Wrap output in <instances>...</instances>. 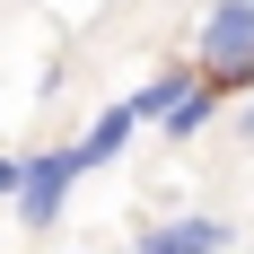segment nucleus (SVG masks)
Instances as JSON below:
<instances>
[{
  "label": "nucleus",
  "instance_id": "3",
  "mask_svg": "<svg viewBox=\"0 0 254 254\" xmlns=\"http://www.w3.org/2000/svg\"><path fill=\"white\" fill-rule=\"evenodd\" d=\"M131 131H140V114H131V105H105L97 123H88V140H70V167L88 176V167H105V158H123Z\"/></svg>",
  "mask_w": 254,
  "mask_h": 254
},
{
  "label": "nucleus",
  "instance_id": "8",
  "mask_svg": "<svg viewBox=\"0 0 254 254\" xmlns=\"http://www.w3.org/2000/svg\"><path fill=\"white\" fill-rule=\"evenodd\" d=\"M0 193H18V158H0Z\"/></svg>",
  "mask_w": 254,
  "mask_h": 254
},
{
  "label": "nucleus",
  "instance_id": "4",
  "mask_svg": "<svg viewBox=\"0 0 254 254\" xmlns=\"http://www.w3.org/2000/svg\"><path fill=\"white\" fill-rule=\"evenodd\" d=\"M219 246H228V219H167L140 237V254H219Z\"/></svg>",
  "mask_w": 254,
  "mask_h": 254
},
{
  "label": "nucleus",
  "instance_id": "7",
  "mask_svg": "<svg viewBox=\"0 0 254 254\" xmlns=\"http://www.w3.org/2000/svg\"><path fill=\"white\" fill-rule=\"evenodd\" d=\"M237 131H246V140H254V88H246V105H237Z\"/></svg>",
  "mask_w": 254,
  "mask_h": 254
},
{
  "label": "nucleus",
  "instance_id": "6",
  "mask_svg": "<svg viewBox=\"0 0 254 254\" xmlns=\"http://www.w3.org/2000/svg\"><path fill=\"white\" fill-rule=\"evenodd\" d=\"M193 79H202V70H158L149 88H140V97H123V105H131V114H140V123H158V114H167V105H176L184 88H193Z\"/></svg>",
  "mask_w": 254,
  "mask_h": 254
},
{
  "label": "nucleus",
  "instance_id": "1",
  "mask_svg": "<svg viewBox=\"0 0 254 254\" xmlns=\"http://www.w3.org/2000/svg\"><path fill=\"white\" fill-rule=\"evenodd\" d=\"M193 70L219 97H246L254 88V0H210L202 9V26H193Z\"/></svg>",
  "mask_w": 254,
  "mask_h": 254
},
{
  "label": "nucleus",
  "instance_id": "2",
  "mask_svg": "<svg viewBox=\"0 0 254 254\" xmlns=\"http://www.w3.org/2000/svg\"><path fill=\"white\" fill-rule=\"evenodd\" d=\"M70 184H79V167H70V149H44V158H18V219L26 228H53L62 210H70Z\"/></svg>",
  "mask_w": 254,
  "mask_h": 254
},
{
  "label": "nucleus",
  "instance_id": "5",
  "mask_svg": "<svg viewBox=\"0 0 254 254\" xmlns=\"http://www.w3.org/2000/svg\"><path fill=\"white\" fill-rule=\"evenodd\" d=\"M210 114H219V88H210V79H193V88H184V97L167 105V114H158V131H167V140H193V131L210 123Z\"/></svg>",
  "mask_w": 254,
  "mask_h": 254
}]
</instances>
